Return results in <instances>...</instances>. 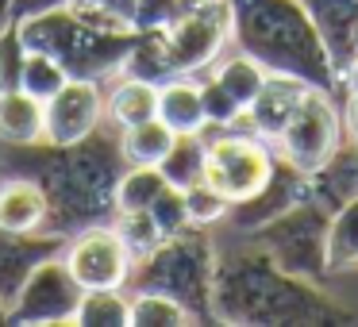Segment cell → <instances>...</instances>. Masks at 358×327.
<instances>
[{
	"label": "cell",
	"mask_w": 358,
	"mask_h": 327,
	"mask_svg": "<svg viewBox=\"0 0 358 327\" xmlns=\"http://www.w3.org/2000/svg\"><path fill=\"white\" fill-rule=\"evenodd\" d=\"M12 170L39 181L47 196V224L43 231L78 235L93 224H104V216L116 212V185L127 170L124 147H120V127H96L89 139L55 147V143H31L16 147Z\"/></svg>",
	"instance_id": "cell-1"
},
{
	"label": "cell",
	"mask_w": 358,
	"mask_h": 327,
	"mask_svg": "<svg viewBox=\"0 0 358 327\" xmlns=\"http://www.w3.org/2000/svg\"><path fill=\"white\" fill-rule=\"evenodd\" d=\"M212 316L243 327H335L350 312L324 293L320 281L289 273L262 247L220 258L212 285Z\"/></svg>",
	"instance_id": "cell-2"
},
{
	"label": "cell",
	"mask_w": 358,
	"mask_h": 327,
	"mask_svg": "<svg viewBox=\"0 0 358 327\" xmlns=\"http://www.w3.org/2000/svg\"><path fill=\"white\" fill-rule=\"evenodd\" d=\"M227 8L235 50L266 66V73H289L331 96L343 93V73L301 0H227Z\"/></svg>",
	"instance_id": "cell-3"
},
{
	"label": "cell",
	"mask_w": 358,
	"mask_h": 327,
	"mask_svg": "<svg viewBox=\"0 0 358 327\" xmlns=\"http://www.w3.org/2000/svg\"><path fill=\"white\" fill-rule=\"evenodd\" d=\"M20 24V35H24L27 50H39V54H50L55 62H62V70L70 78H89L101 81L108 73L124 70V58L135 43V27L131 31H108V27H96L81 16L73 4H62V8L39 12V16L27 20H12Z\"/></svg>",
	"instance_id": "cell-4"
},
{
	"label": "cell",
	"mask_w": 358,
	"mask_h": 327,
	"mask_svg": "<svg viewBox=\"0 0 358 327\" xmlns=\"http://www.w3.org/2000/svg\"><path fill=\"white\" fill-rule=\"evenodd\" d=\"M216 247H212L204 227H185V231L162 239L147 258L131 266L127 285L166 293L193 316V324H208L212 316V285H216Z\"/></svg>",
	"instance_id": "cell-5"
},
{
	"label": "cell",
	"mask_w": 358,
	"mask_h": 327,
	"mask_svg": "<svg viewBox=\"0 0 358 327\" xmlns=\"http://www.w3.org/2000/svg\"><path fill=\"white\" fill-rule=\"evenodd\" d=\"M327 231H331V212L320 208L316 201H304L296 208H289L285 216L255 227L250 239L278 266H285L289 273H301V277L324 285V277L331 273V266H327Z\"/></svg>",
	"instance_id": "cell-6"
},
{
	"label": "cell",
	"mask_w": 358,
	"mask_h": 327,
	"mask_svg": "<svg viewBox=\"0 0 358 327\" xmlns=\"http://www.w3.org/2000/svg\"><path fill=\"white\" fill-rule=\"evenodd\" d=\"M343 139H347V124H343V112L335 104V96L324 93V89H308L301 108L293 112V119L273 139V150L281 158H289L296 170L316 173L339 150Z\"/></svg>",
	"instance_id": "cell-7"
},
{
	"label": "cell",
	"mask_w": 358,
	"mask_h": 327,
	"mask_svg": "<svg viewBox=\"0 0 358 327\" xmlns=\"http://www.w3.org/2000/svg\"><path fill=\"white\" fill-rule=\"evenodd\" d=\"M273 170V143L250 131H220L208 139L204 158V181L231 204L255 196Z\"/></svg>",
	"instance_id": "cell-8"
},
{
	"label": "cell",
	"mask_w": 358,
	"mask_h": 327,
	"mask_svg": "<svg viewBox=\"0 0 358 327\" xmlns=\"http://www.w3.org/2000/svg\"><path fill=\"white\" fill-rule=\"evenodd\" d=\"M231 43V8L227 0H196L193 8L166 27V50H170L173 73H196L212 70L224 47Z\"/></svg>",
	"instance_id": "cell-9"
},
{
	"label": "cell",
	"mask_w": 358,
	"mask_h": 327,
	"mask_svg": "<svg viewBox=\"0 0 358 327\" xmlns=\"http://www.w3.org/2000/svg\"><path fill=\"white\" fill-rule=\"evenodd\" d=\"M85 289L78 285V277L70 273L62 254L47 258L31 270V277L24 281V289L16 293V300L8 304V324L20 327H58L73 324L78 304Z\"/></svg>",
	"instance_id": "cell-10"
},
{
	"label": "cell",
	"mask_w": 358,
	"mask_h": 327,
	"mask_svg": "<svg viewBox=\"0 0 358 327\" xmlns=\"http://www.w3.org/2000/svg\"><path fill=\"white\" fill-rule=\"evenodd\" d=\"M62 258L81 289H124L135 266L131 250L124 247V239L112 224H93L85 231L70 235Z\"/></svg>",
	"instance_id": "cell-11"
},
{
	"label": "cell",
	"mask_w": 358,
	"mask_h": 327,
	"mask_svg": "<svg viewBox=\"0 0 358 327\" xmlns=\"http://www.w3.org/2000/svg\"><path fill=\"white\" fill-rule=\"evenodd\" d=\"M304 201H312V173L296 170L289 158H281L278 150H273V170H270V177H266V185L258 189L255 196L231 204L227 219H231L239 231L250 235L255 227L285 216L289 208H296V204H304Z\"/></svg>",
	"instance_id": "cell-12"
},
{
	"label": "cell",
	"mask_w": 358,
	"mask_h": 327,
	"mask_svg": "<svg viewBox=\"0 0 358 327\" xmlns=\"http://www.w3.org/2000/svg\"><path fill=\"white\" fill-rule=\"evenodd\" d=\"M108 116V101L101 93V81L70 78L55 96L47 101V143L70 147L96 131Z\"/></svg>",
	"instance_id": "cell-13"
},
{
	"label": "cell",
	"mask_w": 358,
	"mask_h": 327,
	"mask_svg": "<svg viewBox=\"0 0 358 327\" xmlns=\"http://www.w3.org/2000/svg\"><path fill=\"white\" fill-rule=\"evenodd\" d=\"M66 242L70 239L55 231H8V227H0V304L8 308L35 266L62 254Z\"/></svg>",
	"instance_id": "cell-14"
},
{
	"label": "cell",
	"mask_w": 358,
	"mask_h": 327,
	"mask_svg": "<svg viewBox=\"0 0 358 327\" xmlns=\"http://www.w3.org/2000/svg\"><path fill=\"white\" fill-rule=\"evenodd\" d=\"M312 85H304L301 78H289V73H266L258 96L247 108V131L258 135V139L273 143L281 135V127L293 119V112L301 108L304 93Z\"/></svg>",
	"instance_id": "cell-15"
},
{
	"label": "cell",
	"mask_w": 358,
	"mask_h": 327,
	"mask_svg": "<svg viewBox=\"0 0 358 327\" xmlns=\"http://www.w3.org/2000/svg\"><path fill=\"white\" fill-rule=\"evenodd\" d=\"M308 8L316 31L324 35L331 62L339 66V73H347V66L358 54V0H301Z\"/></svg>",
	"instance_id": "cell-16"
},
{
	"label": "cell",
	"mask_w": 358,
	"mask_h": 327,
	"mask_svg": "<svg viewBox=\"0 0 358 327\" xmlns=\"http://www.w3.org/2000/svg\"><path fill=\"white\" fill-rule=\"evenodd\" d=\"M158 119H162L173 135L208 131L201 78H189V73H173V78H166L162 85H158Z\"/></svg>",
	"instance_id": "cell-17"
},
{
	"label": "cell",
	"mask_w": 358,
	"mask_h": 327,
	"mask_svg": "<svg viewBox=\"0 0 358 327\" xmlns=\"http://www.w3.org/2000/svg\"><path fill=\"white\" fill-rule=\"evenodd\" d=\"M355 196H358V143L347 135L339 143V150L312 173V201L327 212H339Z\"/></svg>",
	"instance_id": "cell-18"
},
{
	"label": "cell",
	"mask_w": 358,
	"mask_h": 327,
	"mask_svg": "<svg viewBox=\"0 0 358 327\" xmlns=\"http://www.w3.org/2000/svg\"><path fill=\"white\" fill-rule=\"evenodd\" d=\"M0 139L8 147H31L47 139V104L27 89L0 93Z\"/></svg>",
	"instance_id": "cell-19"
},
{
	"label": "cell",
	"mask_w": 358,
	"mask_h": 327,
	"mask_svg": "<svg viewBox=\"0 0 358 327\" xmlns=\"http://www.w3.org/2000/svg\"><path fill=\"white\" fill-rule=\"evenodd\" d=\"M47 224V196L39 181L31 177H12L0 185V227L8 231H43Z\"/></svg>",
	"instance_id": "cell-20"
},
{
	"label": "cell",
	"mask_w": 358,
	"mask_h": 327,
	"mask_svg": "<svg viewBox=\"0 0 358 327\" xmlns=\"http://www.w3.org/2000/svg\"><path fill=\"white\" fill-rule=\"evenodd\" d=\"M173 139L178 135L162 124V119H143V124L120 127V147H124L127 166H158L166 154H170Z\"/></svg>",
	"instance_id": "cell-21"
},
{
	"label": "cell",
	"mask_w": 358,
	"mask_h": 327,
	"mask_svg": "<svg viewBox=\"0 0 358 327\" xmlns=\"http://www.w3.org/2000/svg\"><path fill=\"white\" fill-rule=\"evenodd\" d=\"M204 73H212V78L231 93V101L239 104L243 112L250 108V101L258 96V89H262V81H266V66H258L255 58L243 54V50H235V54H227V58L220 54L216 66L204 70Z\"/></svg>",
	"instance_id": "cell-22"
},
{
	"label": "cell",
	"mask_w": 358,
	"mask_h": 327,
	"mask_svg": "<svg viewBox=\"0 0 358 327\" xmlns=\"http://www.w3.org/2000/svg\"><path fill=\"white\" fill-rule=\"evenodd\" d=\"M155 116H158V85H150V81L124 78L108 93V119L116 127H131Z\"/></svg>",
	"instance_id": "cell-23"
},
{
	"label": "cell",
	"mask_w": 358,
	"mask_h": 327,
	"mask_svg": "<svg viewBox=\"0 0 358 327\" xmlns=\"http://www.w3.org/2000/svg\"><path fill=\"white\" fill-rule=\"evenodd\" d=\"M124 78H139L150 85H162L166 78H173L170 70V50H166V31H139L124 58Z\"/></svg>",
	"instance_id": "cell-24"
},
{
	"label": "cell",
	"mask_w": 358,
	"mask_h": 327,
	"mask_svg": "<svg viewBox=\"0 0 358 327\" xmlns=\"http://www.w3.org/2000/svg\"><path fill=\"white\" fill-rule=\"evenodd\" d=\"M204 158H208V135L196 131V135H178L170 147V154L158 162L162 177L178 189H189L196 181H204Z\"/></svg>",
	"instance_id": "cell-25"
},
{
	"label": "cell",
	"mask_w": 358,
	"mask_h": 327,
	"mask_svg": "<svg viewBox=\"0 0 358 327\" xmlns=\"http://www.w3.org/2000/svg\"><path fill=\"white\" fill-rule=\"evenodd\" d=\"M73 324L78 327H131V296H124V289H85Z\"/></svg>",
	"instance_id": "cell-26"
},
{
	"label": "cell",
	"mask_w": 358,
	"mask_h": 327,
	"mask_svg": "<svg viewBox=\"0 0 358 327\" xmlns=\"http://www.w3.org/2000/svg\"><path fill=\"white\" fill-rule=\"evenodd\" d=\"M166 185L158 166H127L116 185V212H147Z\"/></svg>",
	"instance_id": "cell-27"
},
{
	"label": "cell",
	"mask_w": 358,
	"mask_h": 327,
	"mask_svg": "<svg viewBox=\"0 0 358 327\" xmlns=\"http://www.w3.org/2000/svg\"><path fill=\"white\" fill-rule=\"evenodd\" d=\"M327 266L350 270L358 266V196L347 201L339 212H331V231H327Z\"/></svg>",
	"instance_id": "cell-28"
},
{
	"label": "cell",
	"mask_w": 358,
	"mask_h": 327,
	"mask_svg": "<svg viewBox=\"0 0 358 327\" xmlns=\"http://www.w3.org/2000/svg\"><path fill=\"white\" fill-rule=\"evenodd\" d=\"M185 324H193V316L173 296L150 293V289L131 293V327H185Z\"/></svg>",
	"instance_id": "cell-29"
},
{
	"label": "cell",
	"mask_w": 358,
	"mask_h": 327,
	"mask_svg": "<svg viewBox=\"0 0 358 327\" xmlns=\"http://www.w3.org/2000/svg\"><path fill=\"white\" fill-rule=\"evenodd\" d=\"M70 81V73L62 70V62H55L50 54H39V50H27L24 62V78H20V89H27L31 96H39L43 104L58 93V89Z\"/></svg>",
	"instance_id": "cell-30"
},
{
	"label": "cell",
	"mask_w": 358,
	"mask_h": 327,
	"mask_svg": "<svg viewBox=\"0 0 358 327\" xmlns=\"http://www.w3.org/2000/svg\"><path fill=\"white\" fill-rule=\"evenodd\" d=\"M112 227L120 231V239H124V247L131 250L135 262H139V258H147L150 250L166 239V235L158 231V224H155V216H150V212H116V224H112Z\"/></svg>",
	"instance_id": "cell-31"
},
{
	"label": "cell",
	"mask_w": 358,
	"mask_h": 327,
	"mask_svg": "<svg viewBox=\"0 0 358 327\" xmlns=\"http://www.w3.org/2000/svg\"><path fill=\"white\" fill-rule=\"evenodd\" d=\"M70 4L96 27H108V31H131L135 4H139V0H70Z\"/></svg>",
	"instance_id": "cell-32"
},
{
	"label": "cell",
	"mask_w": 358,
	"mask_h": 327,
	"mask_svg": "<svg viewBox=\"0 0 358 327\" xmlns=\"http://www.w3.org/2000/svg\"><path fill=\"white\" fill-rule=\"evenodd\" d=\"M24 62H27V43L20 35V24H4L0 27V93L20 89Z\"/></svg>",
	"instance_id": "cell-33"
},
{
	"label": "cell",
	"mask_w": 358,
	"mask_h": 327,
	"mask_svg": "<svg viewBox=\"0 0 358 327\" xmlns=\"http://www.w3.org/2000/svg\"><path fill=\"white\" fill-rule=\"evenodd\" d=\"M147 212L155 216L158 231H162L166 239L178 235V231H185V227H193V219H189V204H185V189H178V185H166Z\"/></svg>",
	"instance_id": "cell-34"
},
{
	"label": "cell",
	"mask_w": 358,
	"mask_h": 327,
	"mask_svg": "<svg viewBox=\"0 0 358 327\" xmlns=\"http://www.w3.org/2000/svg\"><path fill=\"white\" fill-rule=\"evenodd\" d=\"M193 4L196 0H139V4H135L131 27L135 31H166V27H173L185 16Z\"/></svg>",
	"instance_id": "cell-35"
},
{
	"label": "cell",
	"mask_w": 358,
	"mask_h": 327,
	"mask_svg": "<svg viewBox=\"0 0 358 327\" xmlns=\"http://www.w3.org/2000/svg\"><path fill=\"white\" fill-rule=\"evenodd\" d=\"M185 204H189L193 227H208V224H216V219H227V212H231V201H227L224 193H216L208 181L189 185L185 189Z\"/></svg>",
	"instance_id": "cell-36"
},
{
	"label": "cell",
	"mask_w": 358,
	"mask_h": 327,
	"mask_svg": "<svg viewBox=\"0 0 358 327\" xmlns=\"http://www.w3.org/2000/svg\"><path fill=\"white\" fill-rule=\"evenodd\" d=\"M70 0H12V20H27V16H39V12H50V8H62ZM8 20V24H12Z\"/></svg>",
	"instance_id": "cell-37"
},
{
	"label": "cell",
	"mask_w": 358,
	"mask_h": 327,
	"mask_svg": "<svg viewBox=\"0 0 358 327\" xmlns=\"http://www.w3.org/2000/svg\"><path fill=\"white\" fill-rule=\"evenodd\" d=\"M343 93L358 96V54H355V62L347 66V73H343Z\"/></svg>",
	"instance_id": "cell-38"
},
{
	"label": "cell",
	"mask_w": 358,
	"mask_h": 327,
	"mask_svg": "<svg viewBox=\"0 0 358 327\" xmlns=\"http://www.w3.org/2000/svg\"><path fill=\"white\" fill-rule=\"evenodd\" d=\"M12 20V0H0V27Z\"/></svg>",
	"instance_id": "cell-39"
},
{
	"label": "cell",
	"mask_w": 358,
	"mask_h": 327,
	"mask_svg": "<svg viewBox=\"0 0 358 327\" xmlns=\"http://www.w3.org/2000/svg\"><path fill=\"white\" fill-rule=\"evenodd\" d=\"M0 324H8V308L4 304H0Z\"/></svg>",
	"instance_id": "cell-40"
},
{
	"label": "cell",
	"mask_w": 358,
	"mask_h": 327,
	"mask_svg": "<svg viewBox=\"0 0 358 327\" xmlns=\"http://www.w3.org/2000/svg\"><path fill=\"white\" fill-rule=\"evenodd\" d=\"M350 139H355V143H358V135H350Z\"/></svg>",
	"instance_id": "cell-41"
}]
</instances>
